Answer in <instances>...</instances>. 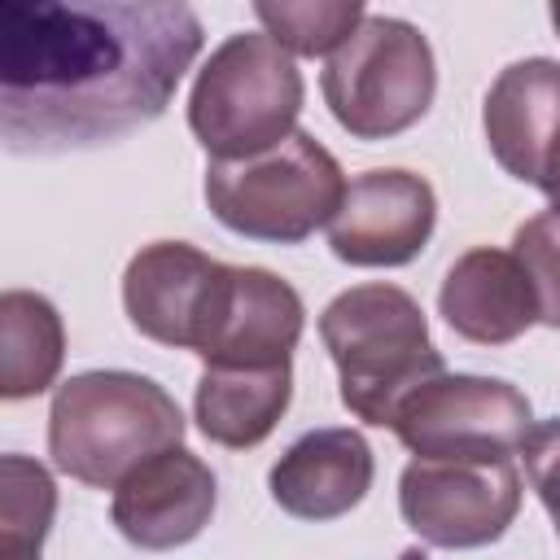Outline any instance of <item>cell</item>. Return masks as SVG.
<instances>
[{"label":"cell","instance_id":"obj_1","mask_svg":"<svg viewBox=\"0 0 560 560\" xmlns=\"http://www.w3.org/2000/svg\"><path fill=\"white\" fill-rule=\"evenodd\" d=\"M188 4L4 0L0 140L9 153L96 149L149 127L201 52Z\"/></svg>","mask_w":560,"mask_h":560},{"label":"cell","instance_id":"obj_2","mask_svg":"<svg viewBox=\"0 0 560 560\" xmlns=\"http://www.w3.org/2000/svg\"><path fill=\"white\" fill-rule=\"evenodd\" d=\"M179 402L140 372L96 368L57 385L48 407V455L57 472L118 490L140 464L184 442Z\"/></svg>","mask_w":560,"mask_h":560},{"label":"cell","instance_id":"obj_3","mask_svg":"<svg viewBox=\"0 0 560 560\" xmlns=\"http://www.w3.org/2000/svg\"><path fill=\"white\" fill-rule=\"evenodd\" d=\"M319 341L337 363L341 407L381 429H389L394 407L416 385L446 372L420 302L385 280L337 293L319 311Z\"/></svg>","mask_w":560,"mask_h":560},{"label":"cell","instance_id":"obj_4","mask_svg":"<svg viewBox=\"0 0 560 560\" xmlns=\"http://www.w3.org/2000/svg\"><path fill=\"white\" fill-rule=\"evenodd\" d=\"M302 70L267 31L228 35L192 79L188 127L210 162H241L298 131Z\"/></svg>","mask_w":560,"mask_h":560},{"label":"cell","instance_id":"obj_5","mask_svg":"<svg viewBox=\"0 0 560 560\" xmlns=\"http://www.w3.org/2000/svg\"><path fill=\"white\" fill-rule=\"evenodd\" d=\"M346 188L337 158L311 131H293L276 149L241 162H210L201 184L210 214L228 232L271 245H298L332 223Z\"/></svg>","mask_w":560,"mask_h":560},{"label":"cell","instance_id":"obj_6","mask_svg":"<svg viewBox=\"0 0 560 560\" xmlns=\"http://www.w3.org/2000/svg\"><path fill=\"white\" fill-rule=\"evenodd\" d=\"M319 92L354 140H389L429 114L438 61L420 26L368 13L363 26L328 57Z\"/></svg>","mask_w":560,"mask_h":560},{"label":"cell","instance_id":"obj_7","mask_svg":"<svg viewBox=\"0 0 560 560\" xmlns=\"http://www.w3.org/2000/svg\"><path fill=\"white\" fill-rule=\"evenodd\" d=\"M389 429L416 459L503 464L521 455L534 411L512 381L438 372L394 407Z\"/></svg>","mask_w":560,"mask_h":560},{"label":"cell","instance_id":"obj_8","mask_svg":"<svg viewBox=\"0 0 560 560\" xmlns=\"http://www.w3.org/2000/svg\"><path fill=\"white\" fill-rule=\"evenodd\" d=\"M236 302V267L188 241H153L122 271V311L158 346L206 354Z\"/></svg>","mask_w":560,"mask_h":560},{"label":"cell","instance_id":"obj_9","mask_svg":"<svg viewBox=\"0 0 560 560\" xmlns=\"http://www.w3.org/2000/svg\"><path fill=\"white\" fill-rule=\"evenodd\" d=\"M398 512L416 538L446 551L499 542L521 512V472L503 464L411 459L398 477Z\"/></svg>","mask_w":560,"mask_h":560},{"label":"cell","instance_id":"obj_10","mask_svg":"<svg viewBox=\"0 0 560 560\" xmlns=\"http://www.w3.org/2000/svg\"><path fill=\"white\" fill-rule=\"evenodd\" d=\"M433 223V184L402 166H376L350 179L328 223V249L350 267H402L429 245Z\"/></svg>","mask_w":560,"mask_h":560},{"label":"cell","instance_id":"obj_11","mask_svg":"<svg viewBox=\"0 0 560 560\" xmlns=\"http://www.w3.org/2000/svg\"><path fill=\"white\" fill-rule=\"evenodd\" d=\"M214 472L188 446H171L140 464L109 499L114 529L140 551H171L192 542L214 516Z\"/></svg>","mask_w":560,"mask_h":560},{"label":"cell","instance_id":"obj_12","mask_svg":"<svg viewBox=\"0 0 560 560\" xmlns=\"http://www.w3.org/2000/svg\"><path fill=\"white\" fill-rule=\"evenodd\" d=\"M372 446L359 429H311L267 472L271 499L298 521H337L372 490Z\"/></svg>","mask_w":560,"mask_h":560},{"label":"cell","instance_id":"obj_13","mask_svg":"<svg viewBox=\"0 0 560 560\" xmlns=\"http://www.w3.org/2000/svg\"><path fill=\"white\" fill-rule=\"evenodd\" d=\"M481 131L494 162L512 179L534 184L560 140V61L525 57L503 66L481 101Z\"/></svg>","mask_w":560,"mask_h":560},{"label":"cell","instance_id":"obj_14","mask_svg":"<svg viewBox=\"0 0 560 560\" xmlns=\"http://www.w3.org/2000/svg\"><path fill=\"white\" fill-rule=\"evenodd\" d=\"M438 311L455 337L472 346H508L538 324V298L516 254L477 245L451 262L438 289Z\"/></svg>","mask_w":560,"mask_h":560},{"label":"cell","instance_id":"obj_15","mask_svg":"<svg viewBox=\"0 0 560 560\" xmlns=\"http://www.w3.org/2000/svg\"><path fill=\"white\" fill-rule=\"evenodd\" d=\"M306 306L289 280L267 267H236V302L219 341L201 354L206 368H280L293 363Z\"/></svg>","mask_w":560,"mask_h":560},{"label":"cell","instance_id":"obj_16","mask_svg":"<svg viewBox=\"0 0 560 560\" xmlns=\"http://www.w3.org/2000/svg\"><path fill=\"white\" fill-rule=\"evenodd\" d=\"M293 398V363L280 368H206L192 394L197 429L228 446L245 451L258 446Z\"/></svg>","mask_w":560,"mask_h":560},{"label":"cell","instance_id":"obj_17","mask_svg":"<svg viewBox=\"0 0 560 560\" xmlns=\"http://www.w3.org/2000/svg\"><path fill=\"white\" fill-rule=\"evenodd\" d=\"M66 359V328L57 306L31 289L0 293V398L44 394Z\"/></svg>","mask_w":560,"mask_h":560},{"label":"cell","instance_id":"obj_18","mask_svg":"<svg viewBox=\"0 0 560 560\" xmlns=\"http://www.w3.org/2000/svg\"><path fill=\"white\" fill-rule=\"evenodd\" d=\"M57 516V486L39 459H0V560H39Z\"/></svg>","mask_w":560,"mask_h":560},{"label":"cell","instance_id":"obj_19","mask_svg":"<svg viewBox=\"0 0 560 560\" xmlns=\"http://www.w3.org/2000/svg\"><path fill=\"white\" fill-rule=\"evenodd\" d=\"M254 13L262 31L293 57H324V52L332 57L368 18L359 0H280V4L258 0Z\"/></svg>","mask_w":560,"mask_h":560},{"label":"cell","instance_id":"obj_20","mask_svg":"<svg viewBox=\"0 0 560 560\" xmlns=\"http://www.w3.org/2000/svg\"><path fill=\"white\" fill-rule=\"evenodd\" d=\"M512 254L521 258L534 298H538V324L560 328V214L542 210L525 219L512 236Z\"/></svg>","mask_w":560,"mask_h":560},{"label":"cell","instance_id":"obj_21","mask_svg":"<svg viewBox=\"0 0 560 560\" xmlns=\"http://www.w3.org/2000/svg\"><path fill=\"white\" fill-rule=\"evenodd\" d=\"M521 459H525V477H529L534 494L542 499V508H547V516L560 534V416L529 429V438L521 446Z\"/></svg>","mask_w":560,"mask_h":560},{"label":"cell","instance_id":"obj_22","mask_svg":"<svg viewBox=\"0 0 560 560\" xmlns=\"http://www.w3.org/2000/svg\"><path fill=\"white\" fill-rule=\"evenodd\" d=\"M534 188H542V197H547V201H551V210L560 214V140H556V149L547 153V162H542V171H538Z\"/></svg>","mask_w":560,"mask_h":560},{"label":"cell","instance_id":"obj_23","mask_svg":"<svg viewBox=\"0 0 560 560\" xmlns=\"http://www.w3.org/2000/svg\"><path fill=\"white\" fill-rule=\"evenodd\" d=\"M551 26H556V35H560V4H551Z\"/></svg>","mask_w":560,"mask_h":560}]
</instances>
